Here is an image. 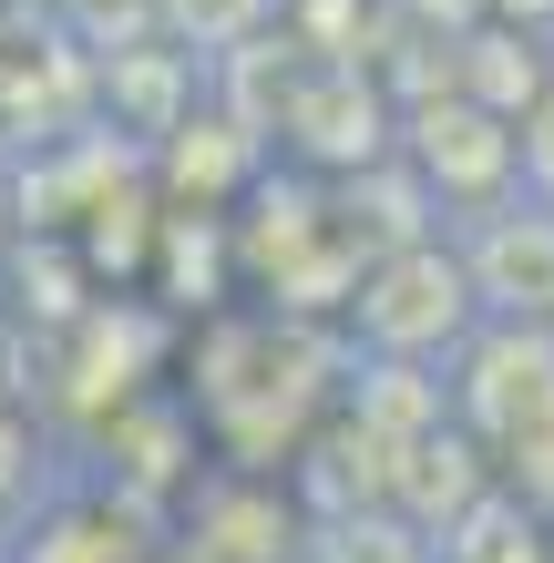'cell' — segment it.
<instances>
[{"label": "cell", "instance_id": "cell-1", "mask_svg": "<svg viewBox=\"0 0 554 563\" xmlns=\"http://www.w3.org/2000/svg\"><path fill=\"white\" fill-rule=\"evenodd\" d=\"M349 339L370 358H401V369H432L442 349H472L482 328V297L463 277V246L452 236H401L360 267V297H349Z\"/></svg>", "mask_w": 554, "mask_h": 563}, {"label": "cell", "instance_id": "cell-2", "mask_svg": "<svg viewBox=\"0 0 554 563\" xmlns=\"http://www.w3.org/2000/svg\"><path fill=\"white\" fill-rule=\"evenodd\" d=\"M154 21H165V42L185 62H226V52H257L278 21V0H154Z\"/></svg>", "mask_w": 554, "mask_h": 563}, {"label": "cell", "instance_id": "cell-3", "mask_svg": "<svg viewBox=\"0 0 554 563\" xmlns=\"http://www.w3.org/2000/svg\"><path fill=\"white\" fill-rule=\"evenodd\" d=\"M31 492H42V430H31L11 400H0V533L31 512Z\"/></svg>", "mask_w": 554, "mask_h": 563}, {"label": "cell", "instance_id": "cell-4", "mask_svg": "<svg viewBox=\"0 0 554 563\" xmlns=\"http://www.w3.org/2000/svg\"><path fill=\"white\" fill-rule=\"evenodd\" d=\"M513 154H524V195L554 206V73H544V92L524 103V123H513Z\"/></svg>", "mask_w": 554, "mask_h": 563}, {"label": "cell", "instance_id": "cell-5", "mask_svg": "<svg viewBox=\"0 0 554 563\" xmlns=\"http://www.w3.org/2000/svg\"><path fill=\"white\" fill-rule=\"evenodd\" d=\"M0 563H11V553H0Z\"/></svg>", "mask_w": 554, "mask_h": 563}]
</instances>
